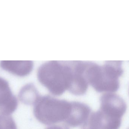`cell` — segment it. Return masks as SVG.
Wrapping results in <instances>:
<instances>
[{
  "label": "cell",
  "mask_w": 129,
  "mask_h": 129,
  "mask_svg": "<svg viewBox=\"0 0 129 129\" xmlns=\"http://www.w3.org/2000/svg\"><path fill=\"white\" fill-rule=\"evenodd\" d=\"M72 80L68 91L75 95H82L87 91L89 83L86 75V61H70Z\"/></svg>",
  "instance_id": "cell-4"
},
{
  "label": "cell",
  "mask_w": 129,
  "mask_h": 129,
  "mask_svg": "<svg viewBox=\"0 0 129 129\" xmlns=\"http://www.w3.org/2000/svg\"><path fill=\"white\" fill-rule=\"evenodd\" d=\"M122 61H110L100 66L91 62L87 72L89 84L98 92L112 93L119 88V78L122 75Z\"/></svg>",
  "instance_id": "cell-2"
},
{
  "label": "cell",
  "mask_w": 129,
  "mask_h": 129,
  "mask_svg": "<svg viewBox=\"0 0 129 129\" xmlns=\"http://www.w3.org/2000/svg\"><path fill=\"white\" fill-rule=\"evenodd\" d=\"M86 129V128H84V129Z\"/></svg>",
  "instance_id": "cell-13"
},
{
  "label": "cell",
  "mask_w": 129,
  "mask_h": 129,
  "mask_svg": "<svg viewBox=\"0 0 129 129\" xmlns=\"http://www.w3.org/2000/svg\"><path fill=\"white\" fill-rule=\"evenodd\" d=\"M100 100L101 110L113 117L122 119L127 106L121 97L116 94L107 93L102 95Z\"/></svg>",
  "instance_id": "cell-5"
},
{
  "label": "cell",
  "mask_w": 129,
  "mask_h": 129,
  "mask_svg": "<svg viewBox=\"0 0 129 129\" xmlns=\"http://www.w3.org/2000/svg\"><path fill=\"white\" fill-rule=\"evenodd\" d=\"M70 114L65 123L72 127H86L91 114V108L87 105L78 101L71 102Z\"/></svg>",
  "instance_id": "cell-6"
},
{
  "label": "cell",
  "mask_w": 129,
  "mask_h": 129,
  "mask_svg": "<svg viewBox=\"0 0 129 129\" xmlns=\"http://www.w3.org/2000/svg\"><path fill=\"white\" fill-rule=\"evenodd\" d=\"M46 129H69V128L65 125H53L49 126Z\"/></svg>",
  "instance_id": "cell-12"
},
{
  "label": "cell",
  "mask_w": 129,
  "mask_h": 129,
  "mask_svg": "<svg viewBox=\"0 0 129 129\" xmlns=\"http://www.w3.org/2000/svg\"><path fill=\"white\" fill-rule=\"evenodd\" d=\"M34 64L31 61H2V69L20 77L28 75L33 69Z\"/></svg>",
  "instance_id": "cell-9"
},
{
  "label": "cell",
  "mask_w": 129,
  "mask_h": 129,
  "mask_svg": "<svg viewBox=\"0 0 129 129\" xmlns=\"http://www.w3.org/2000/svg\"><path fill=\"white\" fill-rule=\"evenodd\" d=\"M128 129H129V128H128Z\"/></svg>",
  "instance_id": "cell-14"
},
{
  "label": "cell",
  "mask_w": 129,
  "mask_h": 129,
  "mask_svg": "<svg viewBox=\"0 0 129 129\" xmlns=\"http://www.w3.org/2000/svg\"><path fill=\"white\" fill-rule=\"evenodd\" d=\"M40 96L36 87L31 83H28L23 86L19 94L20 100L28 105H34Z\"/></svg>",
  "instance_id": "cell-10"
},
{
  "label": "cell",
  "mask_w": 129,
  "mask_h": 129,
  "mask_svg": "<svg viewBox=\"0 0 129 129\" xmlns=\"http://www.w3.org/2000/svg\"><path fill=\"white\" fill-rule=\"evenodd\" d=\"M122 119H116L108 116L99 110L91 113L89 120V129H119Z\"/></svg>",
  "instance_id": "cell-8"
},
{
  "label": "cell",
  "mask_w": 129,
  "mask_h": 129,
  "mask_svg": "<svg viewBox=\"0 0 129 129\" xmlns=\"http://www.w3.org/2000/svg\"><path fill=\"white\" fill-rule=\"evenodd\" d=\"M71 108V102L45 95L40 96L34 105L33 113L41 123L51 125L65 122L70 114Z\"/></svg>",
  "instance_id": "cell-3"
},
{
  "label": "cell",
  "mask_w": 129,
  "mask_h": 129,
  "mask_svg": "<svg viewBox=\"0 0 129 129\" xmlns=\"http://www.w3.org/2000/svg\"><path fill=\"white\" fill-rule=\"evenodd\" d=\"M18 105V100L8 82L0 77V112L10 115L16 110Z\"/></svg>",
  "instance_id": "cell-7"
},
{
  "label": "cell",
  "mask_w": 129,
  "mask_h": 129,
  "mask_svg": "<svg viewBox=\"0 0 129 129\" xmlns=\"http://www.w3.org/2000/svg\"><path fill=\"white\" fill-rule=\"evenodd\" d=\"M0 129H17L15 121L10 114L0 113Z\"/></svg>",
  "instance_id": "cell-11"
},
{
  "label": "cell",
  "mask_w": 129,
  "mask_h": 129,
  "mask_svg": "<svg viewBox=\"0 0 129 129\" xmlns=\"http://www.w3.org/2000/svg\"><path fill=\"white\" fill-rule=\"evenodd\" d=\"M37 76L39 82L51 94L60 96L70 86L72 71L70 61L45 62L39 68Z\"/></svg>",
  "instance_id": "cell-1"
}]
</instances>
